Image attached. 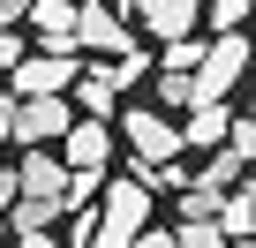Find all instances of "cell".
<instances>
[{
	"label": "cell",
	"mask_w": 256,
	"mask_h": 248,
	"mask_svg": "<svg viewBox=\"0 0 256 248\" xmlns=\"http://www.w3.org/2000/svg\"><path fill=\"white\" fill-rule=\"evenodd\" d=\"M76 105H83V120H113V128H120V90H113L106 68H90V75L76 83Z\"/></svg>",
	"instance_id": "cell-11"
},
{
	"label": "cell",
	"mask_w": 256,
	"mask_h": 248,
	"mask_svg": "<svg viewBox=\"0 0 256 248\" xmlns=\"http://www.w3.org/2000/svg\"><path fill=\"white\" fill-rule=\"evenodd\" d=\"M234 128H241V120H234L226 105H196V113H188V128H181V136H188V151H211V158H218V151L234 143Z\"/></svg>",
	"instance_id": "cell-10"
},
{
	"label": "cell",
	"mask_w": 256,
	"mask_h": 248,
	"mask_svg": "<svg viewBox=\"0 0 256 248\" xmlns=\"http://www.w3.org/2000/svg\"><path fill=\"white\" fill-rule=\"evenodd\" d=\"M144 68H151V60H144V53H128V60H113V68H106V75H113V90H128V83H144Z\"/></svg>",
	"instance_id": "cell-16"
},
{
	"label": "cell",
	"mask_w": 256,
	"mask_h": 248,
	"mask_svg": "<svg viewBox=\"0 0 256 248\" xmlns=\"http://www.w3.org/2000/svg\"><path fill=\"white\" fill-rule=\"evenodd\" d=\"M83 83V60L76 53H30L16 68V98H68Z\"/></svg>",
	"instance_id": "cell-5"
},
{
	"label": "cell",
	"mask_w": 256,
	"mask_h": 248,
	"mask_svg": "<svg viewBox=\"0 0 256 248\" xmlns=\"http://www.w3.org/2000/svg\"><path fill=\"white\" fill-rule=\"evenodd\" d=\"M158 105L166 113H196L204 98H196V75H158Z\"/></svg>",
	"instance_id": "cell-13"
},
{
	"label": "cell",
	"mask_w": 256,
	"mask_h": 248,
	"mask_svg": "<svg viewBox=\"0 0 256 248\" xmlns=\"http://www.w3.org/2000/svg\"><path fill=\"white\" fill-rule=\"evenodd\" d=\"M8 233H16V226H8V218H0V241H8Z\"/></svg>",
	"instance_id": "cell-22"
},
{
	"label": "cell",
	"mask_w": 256,
	"mask_h": 248,
	"mask_svg": "<svg viewBox=\"0 0 256 248\" xmlns=\"http://www.w3.org/2000/svg\"><path fill=\"white\" fill-rule=\"evenodd\" d=\"M60 158H68V173H106V158H113V120H76V136L60 143Z\"/></svg>",
	"instance_id": "cell-8"
},
{
	"label": "cell",
	"mask_w": 256,
	"mask_h": 248,
	"mask_svg": "<svg viewBox=\"0 0 256 248\" xmlns=\"http://www.w3.org/2000/svg\"><path fill=\"white\" fill-rule=\"evenodd\" d=\"M120 136L136 143V158H144V166H174V158L188 151V136L174 128L166 113H151V105H136V113H120Z\"/></svg>",
	"instance_id": "cell-3"
},
{
	"label": "cell",
	"mask_w": 256,
	"mask_h": 248,
	"mask_svg": "<svg viewBox=\"0 0 256 248\" xmlns=\"http://www.w3.org/2000/svg\"><path fill=\"white\" fill-rule=\"evenodd\" d=\"M256 75V45L234 30V38H211V53H204V75H196V98L204 105H226V90L234 83H248Z\"/></svg>",
	"instance_id": "cell-2"
},
{
	"label": "cell",
	"mask_w": 256,
	"mask_h": 248,
	"mask_svg": "<svg viewBox=\"0 0 256 248\" xmlns=\"http://www.w3.org/2000/svg\"><path fill=\"white\" fill-rule=\"evenodd\" d=\"M128 8L144 15V30H151L158 45H181V38H196V23H204V0H128Z\"/></svg>",
	"instance_id": "cell-6"
},
{
	"label": "cell",
	"mask_w": 256,
	"mask_h": 248,
	"mask_svg": "<svg viewBox=\"0 0 256 248\" xmlns=\"http://www.w3.org/2000/svg\"><path fill=\"white\" fill-rule=\"evenodd\" d=\"M248 120H256V98H248Z\"/></svg>",
	"instance_id": "cell-23"
},
{
	"label": "cell",
	"mask_w": 256,
	"mask_h": 248,
	"mask_svg": "<svg viewBox=\"0 0 256 248\" xmlns=\"http://www.w3.org/2000/svg\"><path fill=\"white\" fill-rule=\"evenodd\" d=\"M136 248H181V226H151V233H144Z\"/></svg>",
	"instance_id": "cell-20"
},
{
	"label": "cell",
	"mask_w": 256,
	"mask_h": 248,
	"mask_svg": "<svg viewBox=\"0 0 256 248\" xmlns=\"http://www.w3.org/2000/svg\"><path fill=\"white\" fill-rule=\"evenodd\" d=\"M76 45L113 53V60H128V53H136V45H128V23H120L113 8H90V0H83V38H76Z\"/></svg>",
	"instance_id": "cell-9"
},
{
	"label": "cell",
	"mask_w": 256,
	"mask_h": 248,
	"mask_svg": "<svg viewBox=\"0 0 256 248\" xmlns=\"http://www.w3.org/2000/svg\"><path fill=\"white\" fill-rule=\"evenodd\" d=\"M181 248H234L226 226H181Z\"/></svg>",
	"instance_id": "cell-15"
},
{
	"label": "cell",
	"mask_w": 256,
	"mask_h": 248,
	"mask_svg": "<svg viewBox=\"0 0 256 248\" xmlns=\"http://www.w3.org/2000/svg\"><path fill=\"white\" fill-rule=\"evenodd\" d=\"M23 60H30V53H23V38H16V30H0V68H8V75H16Z\"/></svg>",
	"instance_id": "cell-18"
},
{
	"label": "cell",
	"mask_w": 256,
	"mask_h": 248,
	"mask_svg": "<svg viewBox=\"0 0 256 248\" xmlns=\"http://www.w3.org/2000/svg\"><path fill=\"white\" fill-rule=\"evenodd\" d=\"M248 15H256V0H204V23H211V38H234Z\"/></svg>",
	"instance_id": "cell-12"
},
{
	"label": "cell",
	"mask_w": 256,
	"mask_h": 248,
	"mask_svg": "<svg viewBox=\"0 0 256 248\" xmlns=\"http://www.w3.org/2000/svg\"><path fill=\"white\" fill-rule=\"evenodd\" d=\"M234 248H256V241H234Z\"/></svg>",
	"instance_id": "cell-24"
},
{
	"label": "cell",
	"mask_w": 256,
	"mask_h": 248,
	"mask_svg": "<svg viewBox=\"0 0 256 248\" xmlns=\"http://www.w3.org/2000/svg\"><path fill=\"white\" fill-rule=\"evenodd\" d=\"M23 248H60V241H53V233H30V241H23Z\"/></svg>",
	"instance_id": "cell-21"
},
{
	"label": "cell",
	"mask_w": 256,
	"mask_h": 248,
	"mask_svg": "<svg viewBox=\"0 0 256 248\" xmlns=\"http://www.w3.org/2000/svg\"><path fill=\"white\" fill-rule=\"evenodd\" d=\"M204 53H211V45L181 38V45H166V68H158V75H204Z\"/></svg>",
	"instance_id": "cell-14"
},
{
	"label": "cell",
	"mask_w": 256,
	"mask_h": 248,
	"mask_svg": "<svg viewBox=\"0 0 256 248\" xmlns=\"http://www.w3.org/2000/svg\"><path fill=\"white\" fill-rule=\"evenodd\" d=\"M30 30H38L46 53H68L83 38V0H38V8H30Z\"/></svg>",
	"instance_id": "cell-7"
},
{
	"label": "cell",
	"mask_w": 256,
	"mask_h": 248,
	"mask_svg": "<svg viewBox=\"0 0 256 248\" xmlns=\"http://www.w3.org/2000/svg\"><path fill=\"white\" fill-rule=\"evenodd\" d=\"M30 8H38V0H0V30H16V23H30Z\"/></svg>",
	"instance_id": "cell-19"
},
{
	"label": "cell",
	"mask_w": 256,
	"mask_h": 248,
	"mask_svg": "<svg viewBox=\"0 0 256 248\" xmlns=\"http://www.w3.org/2000/svg\"><path fill=\"white\" fill-rule=\"evenodd\" d=\"M241 166H256V120H241V128H234V143H226Z\"/></svg>",
	"instance_id": "cell-17"
},
{
	"label": "cell",
	"mask_w": 256,
	"mask_h": 248,
	"mask_svg": "<svg viewBox=\"0 0 256 248\" xmlns=\"http://www.w3.org/2000/svg\"><path fill=\"white\" fill-rule=\"evenodd\" d=\"M151 233V188L144 181H106V218L90 226V248H136Z\"/></svg>",
	"instance_id": "cell-1"
},
{
	"label": "cell",
	"mask_w": 256,
	"mask_h": 248,
	"mask_svg": "<svg viewBox=\"0 0 256 248\" xmlns=\"http://www.w3.org/2000/svg\"><path fill=\"white\" fill-rule=\"evenodd\" d=\"M76 136V105L68 98H16V143L46 151V143H68Z\"/></svg>",
	"instance_id": "cell-4"
}]
</instances>
